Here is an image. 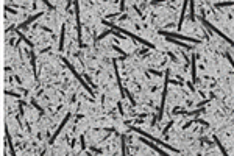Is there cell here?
<instances>
[{
  "label": "cell",
  "instance_id": "ac0fdd59",
  "mask_svg": "<svg viewBox=\"0 0 234 156\" xmlns=\"http://www.w3.org/2000/svg\"><path fill=\"white\" fill-rule=\"evenodd\" d=\"M30 62H31V69H33V74H35L36 77V53L35 50H30Z\"/></svg>",
  "mask_w": 234,
  "mask_h": 156
},
{
  "label": "cell",
  "instance_id": "5b68a950",
  "mask_svg": "<svg viewBox=\"0 0 234 156\" xmlns=\"http://www.w3.org/2000/svg\"><path fill=\"white\" fill-rule=\"evenodd\" d=\"M61 59H62V62H64V64H66V66H67V69H69V70H70V72H72V75H73V77H75V78H76V80H78V81H80V84H81V86H83V88H84V89H86V91H88V94H91V95H94V91H92V88H91V86H89V84H88V83H86V81H84V78H81V75H80V74H78V72H76V70H75V67H73V66H72V64H70V62H69V61H67V59H66V58H64V56H61Z\"/></svg>",
  "mask_w": 234,
  "mask_h": 156
},
{
  "label": "cell",
  "instance_id": "5bb4252c",
  "mask_svg": "<svg viewBox=\"0 0 234 156\" xmlns=\"http://www.w3.org/2000/svg\"><path fill=\"white\" fill-rule=\"evenodd\" d=\"M64 39H66V25H61V31H59V50L64 48Z\"/></svg>",
  "mask_w": 234,
  "mask_h": 156
},
{
  "label": "cell",
  "instance_id": "d590c367",
  "mask_svg": "<svg viewBox=\"0 0 234 156\" xmlns=\"http://www.w3.org/2000/svg\"><path fill=\"white\" fill-rule=\"evenodd\" d=\"M120 11H125V2L123 0L120 2Z\"/></svg>",
  "mask_w": 234,
  "mask_h": 156
},
{
  "label": "cell",
  "instance_id": "74e56055",
  "mask_svg": "<svg viewBox=\"0 0 234 156\" xmlns=\"http://www.w3.org/2000/svg\"><path fill=\"white\" fill-rule=\"evenodd\" d=\"M187 86H189V89L193 92V84H192V81H190V83H187Z\"/></svg>",
  "mask_w": 234,
  "mask_h": 156
},
{
  "label": "cell",
  "instance_id": "83f0119b",
  "mask_svg": "<svg viewBox=\"0 0 234 156\" xmlns=\"http://www.w3.org/2000/svg\"><path fill=\"white\" fill-rule=\"evenodd\" d=\"M172 125H173V120H170L169 123H167V127H166V128H164V130H162V134H164V136H166L167 133H169V130H170V127H172Z\"/></svg>",
  "mask_w": 234,
  "mask_h": 156
},
{
  "label": "cell",
  "instance_id": "8fae6325",
  "mask_svg": "<svg viewBox=\"0 0 234 156\" xmlns=\"http://www.w3.org/2000/svg\"><path fill=\"white\" fill-rule=\"evenodd\" d=\"M42 14H44V13H36V14H35V16H30V17H28V19H27V21H25V22H22V24H21V25H19V27H17V28H27V27H28L30 24H31V22H35V21H36V19H39V17H41V16H42Z\"/></svg>",
  "mask_w": 234,
  "mask_h": 156
},
{
  "label": "cell",
  "instance_id": "4316f807",
  "mask_svg": "<svg viewBox=\"0 0 234 156\" xmlns=\"http://www.w3.org/2000/svg\"><path fill=\"white\" fill-rule=\"evenodd\" d=\"M80 142H81V150H86V148H88V145H86V141H84V134L80 136Z\"/></svg>",
  "mask_w": 234,
  "mask_h": 156
},
{
  "label": "cell",
  "instance_id": "8992f818",
  "mask_svg": "<svg viewBox=\"0 0 234 156\" xmlns=\"http://www.w3.org/2000/svg\"><path fill=\"white\" fill-rule=\"evenodd\" d=\"M200 19H201L203 25H205V27H206V28H208V30H211V31H212V33H215V35H217V36H220V38H222L223 41H226V42H228V44L231 45V47H234V41H233V39H229L228 36H226V35H223V33L220 31L219 28H215V27H214L212 24H211V22L208 21V19H205V17H200Z\"/></svg>",
  "mask_w": 234,
  "mask_h": 156
},
{
  "label": "cell",
  "instance_id": "f35d334b",
  "mask_svg": "<svg viewBox=\"0 0 234 156\" xmlns=\"http://www.w3.org/2000/svg\"><path fill=\"white\" fill-rule=\"evenodd\" d=\"M14 80H16V81L19 83V84H22V81H21V78H19V77H14Z\"/></svg>",
  "mask_w": 234,
  "mask_h": 156
},
{
  "label": "cell",
  "instance_id": "484cf974",
  "mask_svg": "<svg viewBox=\"0 0 234 156\" xmlns=\"http://www.w3.org/2000/svg\"><path fill=\"white\" fill-rule=\"evenodd\" d=\"M147 72H148V74H152V75H158V77H161V75H162L161 70H155V69H147Z\"/></svg>",
  "mask_w": 234,
  "mask_h": 156
},
{
  "label": "cell",
  "instance_id": "44dd1931",
  "mask_svg": "<svg viewBox=\"0 0 234 156\" xmlns=\"http://www.w3.org/2000/svg\"><path fill=\"white\" fill-rule=\"evenodd\" d=\"M120 148H122V156H126V145H125V136H120Z\"/></svg>",
  "mask_w": 234,
  "mask_h": 156
},
{
  "label": "cell",
  "instance_id": "52a82bcc",
  "mask_svg": "<svg viewBox=\"0 0 234 156\" xmlns=\"http://www.w3.org/2000/svg\"><path fill=\"white\" fill-rule=\"evenodd\" d=\"M75 6V19H76V35H78V47L83 48V31H81V21H80V3L73 2Z\"/></svg>",
  "mask_w": 234,
  "mask_h": 156
},
{
  "label": "cell",
  "instance_id": "d4e9b609",
  "mask_svg": "<svg viewBox=\"0 0 234 156\" xmlns=\"http://www.w3.org/2000/svg\"><path fill=\"white\" fill-rule=\"evenodd\" d=\"M8 97H14V98H21V94H17V92H13V91H6L5 92Z\"/></svg>",
  "mask_w": 234,
  "mask_h": 156
},
{
  "label": "cell",
  "instance_id": "ffe728a7",
  "mask_svg": "<svg viewBox=\"0 0 234 156\" xmlns=\"http://www.w3.org/2000/svg\"><path fill=\"white\" fill-rule=\"evenodd\" d=\"M189 14H190L189 21H195V2H189Z\"/></svg>",
  "mask_w": 234,
  "mask_h": 156
},
{
  "label": "cell",
  "instance_id": "7a4b0ae2",
  "mask_svg": "<svg viewBox=\"0 0 234 156\" xmlns=\"http://www.w3.org/2000/svg\"><path fill=\"white\" fill-rule=\"evenodd\" d=\"M164 75H166V80H164V89H162V94H161V105H159L158 114H156L155 120H153V125H155L158 120H161V119H162V114H164V108H166V98H167V86H169V81H170V69H166Z\"/></svg>",
  "mask_w": 234,
  "mask_h": 156
},
{
  "label": "cell",
  "instance_id": "603a6c76",
  "mask_svg": "<svg viewBox=\"0 0 234 156\" xmlns=\"http://www.w3.org/2000/svg\"><path fill=\"white\" fill-rule=\"evenodd\" d=\"M112 48H114V50H116V52H119V53H120V55H122V56H120V59H125V58H126V56H128V53H125V52H123V50H122V48H120V47H117V45H116V44H114V45H112Z\"/></svg>",
  "mask_w": 234,
  "mask_h": 156
},
{
  "label": "cell",
  "instance_id": "836d02e7",
  "mask_svg": "<svg viewBox=\"0 0 234 156\" xmlns=\"http://www.w3.org/2000/svg\"><path fill=\"white\" fill-rule=\"evenodd\" d=\"M44 5H45V6H49V9H55V6H53L52 3H50V2H47V0L44 2Z\"/></svg>",
  "mask_w": 234,
  "mask_h": 156
},
{
  "label": "cell",
  "instance_id": "f1b7e54d",
  "mask_svg": "<svg viewBox=\"0 0 234 156\" xmlns=\"http://www.w3.org/2000/svg\"><path fill=\"white\" fill-rule=\"evenodd\" d=\"M31 105H33V106H35V108H36V109H38V111H39V112H41V114H44V109H42V108H41V106H39L38 103H36V102H35V100H31Z\"/></svg>",
  "mask_w": 234,
  "mask_h": 156
},
{
  "label": "cell",
  "instance_id": "e575fe53",
  "mask_svg": "<svg viewBox=\"0 0 234 156\" xmlns=\"http://www.w3.org/2000/svg\"><path fill=\"white\" fill-rule=\"evenodd\" d=\"M117 106H119V112H120V114H123V108H122V102H119V103H117Z\"/></svg>",
  "mask_w": 234,
  "mask_h": 156
},
{
  "label": "cell",
  "instance_id": "6da1fadb",
  "mask_svg": "<svg viewBox=\"0 0 234 156\" xmlns=\"http://www.w3.org/2000/svg\"><path fill=\"white\" fill-rule=\"evenodd\" d=\"M103 24H105L106 27H109L111 30H117L119 33H122V35H125V36H128V38H131V39H134V41H138L140 42V44H144V45H147L148 48H155V44H152V42H148L147 39H142L140 36L138 35H134V33H131V31H128V30H125V28H119L117 25L114 24H111V22H108V21H103Z\"/></svg>",
  "mask_w": 234,
  "mask_h": 156
},
{
  "label": "cell",
  "instance_id": "4dcf8cb0",
  "mask_svg": "<svg viewBox=\"0 0 234 156\" xmlns=\"http://www.w3.org/2000/svg\"><path fill=\"white\" fill-rule=\"evenodd\" d=\"M5 11H6V13H11V14H16V9L9 8V5H8V6H5Z\"/></svg>",
  "mask_w": 234,
  "mask_h": 156
},
{
  "label": "cell",
  "instance_id": "3957f363",
  "mask_svg": "<svg viewBox=\"0 0 234 156\" xmlns=\"http://www.w3.org/2000/svg\"><path fill=\"white\" fill-rule=\"evenodd\" d=\"M159 35L166 36V38H169V39H176V41H186V42H192V44H201V39L190 38V36H186V35H179V33H172V31H167V30H159Z\"/></svg>",
  "mask_w": 234,
  "mask_h": 156
},
{
  "label": "cell",
  "instance_id": "cb8c5ba5",
  "mask_svg": "<svg viewBox=\"0 0 234 156\" xmlns=\"http://www.w3.org/2000/svg\"><path fill=\"white\" fill-rule=\"evenodd\" d=\"M111 33H112V30H111V28H109V30H106V31H103V33H102V35H100V36H97V41H102V39L105 38V36L111 35Z\"/></svg>",
  "mask_w": 234,
  "mask_h": 156
},
{
  "label": "cell",
  "instance_id": "2e32d148",
  "mask_svg": "<svg viewBox=\"0 0 234 156\" xmlns=\"http://www.w3.org/2000/svg\"><path fill=\"white\" fill-rule=\"evenodd\" d=\"M16 33H17V35H19V38H21V41H23V42H25V44H27V45H28V47H30V50H33V47H35V45L31 44V41H30V39L27 38V36L23 35L22 31H19V30H16Z\"/></svg>",
  "mask_w": 234,
  "mask_h": 156
},
{
  "label": "cell",
  "instance_id": "4fadbf2b",
  "mask_svg": "<svg viewBox=\"0 0 234 156\" xmlns=\"http://www.w3.org/2000/svg\"><path fill=\"white\" fill-rule=\"evenodd\" d=\"M187 6H189V2H186V0H184V3H183V8H181V16H179V22H178V30H181L183 24H184V17H186Z\"/></svg>",
  "mask_w": 234,
  "mask_h": 156
},
{
  "label": "cell",
  "instance_id": "ab89813d",
  "mask_svg": "<svg viewBox=\"0 0 234 156\" xmlns=\"http://www.w3.org/2000/svg\"><path fill=\"white\" fill-rule=\"evenodd\" d=\"M44 155H45V150H44V151H42V153H41V155H39V156H44Z\"/></svg>",
  "mask_w": 234,
  "mask_h": 156
},
{
  "label": "cell",
  "instance_id": "d6a6232c",
  "mask_svg": "<svg viewBox=\"0 0 234 156\" xmlns=\"http://www.w3.org/2000/svg\"><path fill=\"white\" fill-rule=\"evenodd\" d=\"M169 83H172V84H176V86H183V83H181V81H176V80H170Z\"/></svg>",
  "mask_w": 234,
  "mask_h": 156
},
{
  "label": "cell",
  "instance_id": "30bf717a",
  "mask_svg": "<svg viewBox=\"0 0 234 156\" xmlns=\"http://www.w3.org/2000/svg\"><path fill=\"white\" fill-rule=\"evenodd\" d=\"M197 56L193 53L192 55V59H190V70H192V83H197L198 81V78H197Z\"/></svg>",
  "mask_w": 234,
  "mask_h": 156
},
{
  "label": "cell",
  "instance_id": "1f68e13d",
  "mask_svg": "<svg viewBox=\"0 0 234 156\" xmlns=\"http://www.w3.org/2000/svg\"><path fill=\"white\" fill-rule=\"evenodd\" d=\"M84 80H86V81H89V84H91L92 88H95V84H94V83L91 81V77H89V75H84Z\"/></svg>",
  "mask_w": 234,
  "mask_h": 156
},
{
  "label": "cell",
  "instance_id": "277c9868",
  "mask_svg": "<svg viewBox=\"0 0 234 156\" xmlns=\"http://www.w3.org/2000/svg\"><path fill=\"white\" fill-rule=\"evenodd\" d=\"M130 130H131V131H134V133H138V134H140V136H142V137H147V139H150V141H152V142H156V144H159V145H162V147L169 148V150H172L173 153H179V150H178V148H175V147H172V145L166 144V142L159 141V139L153 137V136L150 134V133H147V131L140 130V128H138V127H130Z\"/></svg>",
  "mask_w": 234,
  "mask_h": 156
},
{
  "label": "cell",
  "instance_id": "7c38bea8",
  "mask_svg": "<svg viewBox=\"0 0 234 156\" xmlns=\"http://www.w3.org/2000/svg\"><path fill=\"white\" fill-rule=\"evenodd\" d=\"M193 123H200V125H205V127H209V122H206V120H203V119H190L189 122H187V123L184 125V127H183V130H187V128L190 127V125H193Z\"/></svg>",
  "mask_w": 234,
  "mask_h": 156
},
{
  "label": "cell",
  "instance_id": "9c48e42d",
  "mask_svg": "<svg viewBox=\"0 0 234 156\" xmlns=\"http://www.w3.org/2000/svg\"><path fill=\"white\" fill-rule=\"evenodd\" d=\"M112 64H114V74H116L117 83H119V91H120V95H122V98H123V97H126V89L123 88V84H122V78H120V72H119V69H117V61H116V59L112 61Z\"/></svg>",
  "mask_w": 234,
  "mask_h": 156
},
{
  "label": "cell",
  "instance_id": "8d00e7d4",
  "mask_svg": "<svg viewBox=\"0 0 234 156\" xmlns=\"http://www.w3.org/2000/svg\"><path fill=\"white\" fill-rule=\"evenodd\" d=\"M134 11H136V13H138V14H139V16H142V13H140V9H139V8H138V6H136V5H134Z\"/></svg>",
  "mask_w": 234,
  "mask_h": 156
},
{
  "label": "cell",
  "instance_id": "e0dca14e",
  "mask_svg": "<svg viewBox=\"0 0 234 156\" xmlns=\"http://www.w3.org/2000/svg\"><path fill=\"white\" fill-rule=\"evenodd\" d=\"M214 142H215V144H217V147H219V150L222 151V156H229V155H228V151H226V148L223 147V144H222V142H220V139L217 137V136H214Z\"/></svg>",
  "mask_w": 234,
  "mask_h": 156
},
{
  "label": "cell",
  "instance_id": "d6986e66",
  "mask_svg": "<svg viewBox=\"0 0 234 156\" xmlns=\"http://www.w3.org/2000/svg\"><path fill=\"white\" fill-rule=\"evenodd\" d=\"M167 41H170L172 44H176V45H179V47H184L187 48V50H192V45H189V44H184L183 41H176V39H169V38H166Z\"/></svg>",
  "mask_w": 234,
  "mask_h": 156
},
{
  "label": "cell",
  "instance_id": "9a60e30c",
  "mask_svg": "<svg viewBox=\"0 0 234 156\" xmlns=\"http://www.w3.org/2000/svg\"><path fill=\"white\" fill-rule=\"evenodd\" d=\"M6 145L9 147V151H11V156H16V150H14V145H13V141H11V136H9V131L6 128Z\"/></svg>",
  "mask_w": 234,
  "mask_h": 156
},
{
  "label": "cell",
  "instance_id": "ba28073f",
  "mask_svg": "<svg viewBox=\"0 0 234 156\" xmlns=\"http://www.w3.org/2000/svg\"><path fill=\"white\" fill-rule=\"evenodd\" d=\"M70 116H72V114H70V112H67V114H66V117H64V119H62V122H61V123H59V127H58V128H56V131H55V133H53V136H52V137H50V139H49V144H50V145H52V144H53V142H55V139H56V137H58V136H59V133H61V131H62V128H64V127H66V123H67V120H69V119H70Z\"/></svg>",
  "mask_w": 234,
  "mask_h": 156
},
{
  "label": "cell",
  "instance_id": "f546056e",
  "mask_svg": "<svg viewBox=\"0 0 234 156\" xmlns=\"http://www.w3.org/2000/svg\"><path fill=\"white\" fill-rule=\"evenodd\" d=\"M225 56H226V58H228V61L231 62V66H233V70H234V59H233V56L229 55V53H225Z\"/></svg>",
  "mask_w": 234,
  "mask_h": 156
},
{
  "label": "cell",
  "instance_id": "7402d4cb",
  "mask_svg": "<svg viewBox=\"0 0 234 156\" xmlns=\"http://www.w3.org/2000/svg\"><path fill=\"white\" fill-rule=\"evenodd\" d=\"M226 6H234V2H217L215 8H226Z\"/></svg>",
  "mask_w": 234,
  "mask_h": 156
}]
</instances>
